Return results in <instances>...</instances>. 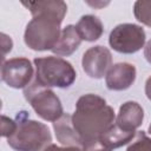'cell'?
Here are the masks:
<instances>
[{
  "instance_id": "cell-1",
  "label": "cell",
  "mask_w": 151,
  "mask_h": 151,
  "mask_svg": "<svg viewBox=\"0 0 151 151\" xmlns=\"http://www.w3.org/2000/svg\"><path fill=\"white\" fill-rule=\"evenodd\" d=\"M29 9L31 21L26 25L24 41L33 51L52 50L59 39L60 25L67 13V5L61 0L22 1Z\"/></svg>"
},
{
  "instance_id": "cell-2",
  "label": "cell",
  "mask_w": 151,
  "mask_h": 151,
  "mask_svg": "<svg viewBox=\"0 0 151 151\" xmlns=\"http://www.w3.org/2000/svg\"><path fill=\"white\" fill-rule=\"evenodd\" d=\"M114 118L113 109L106 104L103 97L93 93L81 96L71 116L72 125L80 137L81 145L99 139L114 125Z\"/></svg>"
},
{
  "instance_id": "cell-3",
  "label": "cell",
  "mask_w": 151,
  "mask_h": 151,
  "mask_svg": "<svg viewBox=\"0 0 151 151\" xmlns=\"http://www.w3.org/2000/svg\"><path fill=\"white\" fill-rule=\"evenodd\" d=\"M15 130L7 138V144L15 151H42L52 144V134L44 123L29 119L26 111L18 112Z\"/></svg>"
},
{
  "instance_id": "cell-4",
  "label": "cell",
  "mask_w": 151,
  "mask_h": 151,
  "mask_svg": "<svg viewBox=\"0 0 151 151\" xmlns=\"http://www.w3.org/2000/svg\"><path fill=\"white\" fill-rule=\"evenodd\" d=\"M33 64L35 67L33 80L42 87L67 88L77 78V73L72 64L60 57L48 55L35 58Z\"/></svg>"
},
{
  "instance_id": "cell-5",
  "label": "cell",
  "mask_w": 151,
  "mask_h": 151,
  "mask_svg": "<svg viewBox=\"0 0 151 151\" xmlns=\"http://www.w3.org/2000/svg\"><path fill=\"white\" fill-rule=\"evenodd\" d=\"M24 97L35 113L46 122L53 123L64 113L59 97L51 88L42 87L34 80L24 88Z\"/></svg>"
},
{
  "instance_id": "cell-6",
  "label": "cell",
  "mask_w": 151,
  "mask_h": 151,
  "mask_svg": "<svg viewBox=\"0 0 151 151\" xmlns=\"http://www.w3.org/2000/svg\"><path fill=\"white\" fill-rule=\"evenodd\" d=\"M146 41V34L142 26L136 24H119L109 35V44L118 53L132 54L140 51Z\"/></svg>"
},
{
  "instance_id": "cell-7",
  "label": "cell",
  "mask_w": 151,
  "mask_h": 151,
  "mask_svg": "<svg viewBox=\"0 0 151 151\" xmlns=\"http://www.w3.org/2000/svg\"><path fill=\"white\" fill-rule=\"evenodd\" d=\"M112 65L110 50L101 45H96L85 51L81 59L84 72L93 79H101Z\"/></svg>"
},
{
  "instance_id": "cell-8",
  "label": "cell",
  "mask_w": 151,
  "mask_h": 151,
  "mask_svg": "<svg viewBox=\"0 0 151 151\" xmlns=\"http://www.w3.org/2000/svg\"><path fill=\"white\" fill-rule=\"evenodd\" d=\"M34 76L33 65L29 59L24 57L6 60L4 67V81L13 88H25Z\"/></svg>"
},
{
  "instance_id": "cell-9",
  "label": "cell",
  "mask_w": 151,
  "mask_h": 151,
  "mask_svg": "<svg viewBox=\"0 0 151 151\" xmlns=\"http://www.w3.org/2000/svg\"><path fill=\"white\" fill-rule=\"evenodd\" d=\"M137 71L130 63H117L111 65L105 74L106 87L112 91L127 90L136 80Z\"/></svg>"
},
{
  "instance_id": "cell-10",
  "label": "cell",
  "mask_w": 151,
  "mask_h": 151,
  "mask_svg": "<svg viewBox=\"0 0 151 151\" xmlns=\"http://www.w3.org/2000/svg\"><path fill=\"white\" fill-rule=\"evenodd\" d=\"M144 120V110L137 101H125L120 105L114 124L124 131L136 132Z\"/></svg>"
},
{
  "instance_id": "cell-11",
  "label": "cell",
  "mask_w": 151,
  "mask_h": 151,
  "mask_svg": "<svg viewBox=\"0 0 151 151\" xmlns=\"http://www.w3.org/2000/svg\"><path fill=\"white\" fill-rule=\"evenodd\" d=\"M53 129L57 140L64 146H81V140L77 131L74 130L70 113H63V116L53 122Z\"/></svg>"
},
{
  "instance_id": "cell-12",
  "label": "cell",
  "mask_w": 151,
  "mask_h": 151,
  "mask_svg": "<svg viewBox=\"0 0 151 151\" xmlns=\"http://www.w3.org/2000/svg\"><path fill=\"white\" fill-rule=\"evenodd\" d=\"M81 44V39L74 25H67L60 32L59 39L51 50L54 54L60 57H68L73 54Z\"/></svg>"
},
{
  "instance_id": "cell-13",
  "label": "cell",
  "mask_w": 151,
  "mask_h": 151,
  "mask_svg": "<svg viewBox=\"0 0 151 151\" xmlns=\"http://www.w3.org/2000/svg\"><path fill=\"white\" fill-rule=\"evenodd\" d=\"M74 26L80 39L90 42L98 40L104 32V26L101 20L93 14L83 15Z\"/></svg>"
},
{
  "instance_id": "cell-14",
  "label": "cell",
  "mask_w": 151,
  "mask_h": 151,
  "mask_svg": "<svg viewBox=\"0 0 151 151\" xmlns=\"http://www.w3.org/2000/svg\"><path fill=\"white\" fill-rule=\"evenodd\" d=\"M134 134H136V132L124 131L114 124L106 133H104L99 138V142H100L101 146L105 149V151H112L113 149H117V147L129 144L133 139Z\"/></svg>"
},
{
  "instance_id": "cell-15",
  "label": "cell",
  "mask_w": 151,
  "mask_h": 151,
  "mask_svg": "<svg viewBox=\"0 0 151 151\" xmlns=\"http://www.w3.org/2000/svg\"><path fill=\"white\" fill-rule=\"evenodd\" d=\"M126 151H151V139L144 131H136Z\"/></svg>"
},
{
  "instance_id": "cell-16",
  "label": "cell",
  "mask_w": 151,
  "mask_h": 151,
  "mask_svg": "<svg viewBox=\"0 0 151 151\" xmlns=\"http://www.w3.org/2000/svg\"><path fill=\"white\" fill-rule=\"evenodd\" d=\"M150 7H151V2L150 1H136L134 6H133V13L136 19L144 24L145 26H150Z\"/></svg>"
},
{
  "instance_id": "cell-17",
  "label": "cell",
  "mask_w": 151,
  "mask_h": 151,
  "mask_svg": "<svg viewBox=\"0 0 151 151\" xmlns=\"http://www.w3.org/2000/svg\"><path fill=\"white\" fill-rule=\"evenodd\" d=\"M15 130V120L0 114V137H6L8 138Z\"/></svg>"
},
{
  "instance_id": "cell-18",
  "label": "cell",
  "mask_w": 151,
  "mask_h": 151,
  "mask_svg": "<svg viewBox=\"0 0 151 151\" xmlns=\"http://www.w3.org/2000/svg\"><path fill=\"white\" fill-rule=\"evenodd\" d=\"M13 48V40L12 38L6 34L0 32V57H5L8 54Z\"/></svg>"
},
{
  "instance_id": "cell-19",
  "label": "cell",
  "mask_w": 151,
  "mask_h": 151,
  "mask_svg": "<svg viewBox=\"0 0 151 151\" xmlns=\"http://www.w3.org/2000/svg\"><path fill=\"white\" fill-rule=\"evenodd\" d=\"M42 151H81V149L76 146H58L55 144H50Z\"/></svg>"
},
{
  "instance_id": "cell-20",
  "label": "cell",
  "mask_w": 151,
  "mask_h": 151,
  "mask_svg": "<svg viewBox=\"0 0 151 151\" xmlns=\"http://www.w3.org/2000/svg\"><path fill=\"white\" fill-rule=\"evenodd\" d=\"M5 63H6V58L5 57H0V83L4 80V67H5Z\"/></svg>"
},
{
  "instance_id": "cell-21",
  "label": "cell",
  "mask_w": 151,
  "mask_h": 151,
  "mask_svg": "<svg viewBox=\"0 0 151 151\" xmlns=\"http://www.w3.org/2000/svg\"><path fill=\"white\" fill-rule=\"evenodd\" d=\"M87 4H88V5H91V6H94V7H96V6H98V4H92V2H87ZM107 4H109V2H100L99 5L105 6V5H107Z\"/></svg>"
},
{
  "instance_id": "cell-22",
  "label": "cell",
  "mask_w": 151,
  "mask_h": 151,
  "mask_svg": "<svg viewBox=\"0 0 151 151\" xmlns=\"http://www.w3.org/2000/svg\"><path fill=\"white\" fill-rule=\"evenodd\" d=\"M1 107H2V101H1V99H0V110H1Z\"/></svg>"
}]
</instances>
